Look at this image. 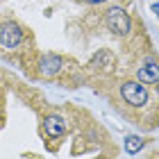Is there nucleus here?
<instances>
[{"label": "nucleus", "instance_id": "6e6552de", "mask_svg": "<svg viewBox=\"0 0 159 159\" xmlns=\"http://www.w3.org/2000/svg\"><path fill=\"white\" fill-rule=\"evenodd\" d=\"M152 11H155L157 16H159V2H155V5H152Z\"/></svg>", "mask_w": 159, "mask_h": 159}, {"label": "nucleus", "instance_id": "f257e3e1", "mask_svg": "<svg viewBox=\"0 0 159 159\" xmlns=\"http://www.w3.org/2000/svg\"><path fill=\"white\" fill-rule=\"evenodd\" d=\"M105 23L114 34H120V37H125L129 32V16H127L125 9H120V7H111V9L107 11Z\"/></svg>", "mask_w": 159, "mask_h": 159}, {"label": "nucleus", "instance_id": "1a4fd4ad", "mask_svg": "<svg viewBox=\"0 0 159 159\" xmlns=\"http://www.w3.org/2000/svg\"><path fill=\"white\" fill-rule=\"evenodd\" d=\"M86 2H91V5H98V2H105V0H86Z\"/></svg>", "mask_w": 159, "mask_h": 159}, {"label": "nucleus", "instance_id": "0eeeda50", "mask_svg": "<svg viewBox=\"0 0 159 159\" xmlns=\"http://www.w3.org/2000/svg\"><path fill=\"white\" fill-rule=\"evenodd\" d=\"M141 148H143V139H139V136H127L125 139V150L129 155H136Z\"/></svg>", "mask_w": 159, "mask_h": 159}, {"label": "nucleus", "instance_id": "20e7f679", "mask_svg": "<svg viewBox=\"0 0 159 159\" xmlns=\"http://www.w3.org/2000/svg\"><path fill=\"white\" fill-rule=\"evenodd\" d=\"M39 70H41V75H46V77L57 75L61 70V57H57V55H43L39 59Z\"/></svg>", "mask_w": 159, "mask_h": 159}, {"label": "nucleus", "instance_id": "39448f33", "mask_svg": "<svg viewBox=\"0 0 159 159\" xmlns=\"http://www.w3.org/2000/svg\"><path fill=\"white\" fill-rule=\"evenodd\" d=\"M43 127H46L48 136H52V139H59V136L66 132V120L61 116H48L43 120Z\"/></svg>", "mask_w": 159, "mask_h": 159}, {"label": "nucleus", "instance_id": "f03ea898", "mask_svg": "<svg viewBox=\"0 0 159 159\" xmlns=\"http://www.w3.org/2000/svg\"><path fill=\"white\" fill-rule=\"evenodd\" d=\"M120 93H123V98H125V102H129L132 107H143L148 102V91H146V86L139 84V82H125Z\"/></svg>", "mask_w": 159, "mask_h": 159}, {"label": "nucleus", "instance_id": "7ed1b4c3", "mask_svg": "<svg viewBox=\"0 0 159 159\" xmlns=\"http://www.w3.org/2000/svg\"><path fill=\"white\" fill-rule=\"evenodd\" d=\"M20 39H23V32L16 23H2L0 25V43L2 48H16Z\"/></svg>", "mask_w": 159, "mask_h": 159}, {"label": "nucleus", "instance_id": "423d86ee", "mask_svg": "<svg viewBox=\"0 0 159 159\" xmlns=\"http://www.w3.org/2000/svg\"><path fill=\"white\" fill-rule=\"evenodd\" d=\"M136 77H139V82L155 84V82H159V66H157V64H146V66L139 68Z\"/></svg>", "mask_w": 159, "mask_h": 159}]
</instances>
